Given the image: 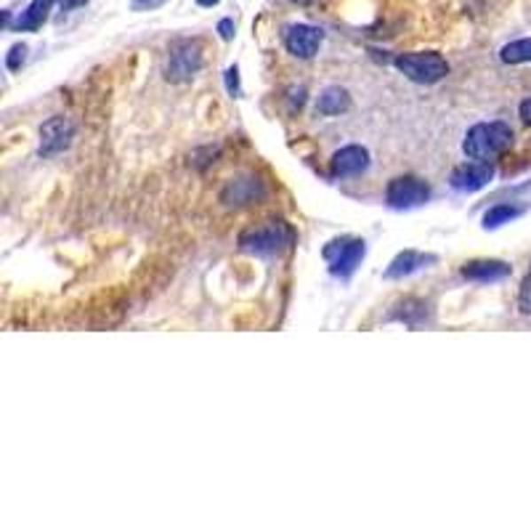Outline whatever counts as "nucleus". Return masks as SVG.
<instances>
[{
    "label": "nucleus",
    "instance_id": "obj_1",
    "mask_svg": "<svg viewBox=\"0 0 531 531\" xmlns=\"http://www.w3.org/2000/svg\"><path fill=\"white\" fill-rule=\"evenodd\" d=\"M513 144V128L503 120L495 122H479L465 133L463 141V152L468 154V160H484L492 162L495 157L505 154Z\"/></svg>",
    "mask_w": 531,
    "mask_h": 531
},
{
    "label": "nucleus",
    "instance_id": "obj_2",
    "mask_svg": "<svg viewBox=\"0 0 531 531\" xmlns=\"http://www.w3.org/2000/svg\"><path fill=\"white\" fill-rule=\"evenodd\" d=\"M295 242V231L285 221H269L263 226L239 234V247L253 255H277Z\"/></svg>",
    "mask_w": 531,
    "mask_h": 531
},
{
    "label": "nucleus",
    "instance_id": "obj_3",
    "mask_svg": "<svg viewBox=\"0 0 531 531\" xmlns=\"http://www.w3.org/2000/svg\"><path fill=\"white\" fill-rule=\"evenodd\" d=\"M396 69L410 77L412 82L420 85H433L449 74V64L441 53L436 51H415V53H402L396 56Z\"/></svg>",
    "mask_w": 531,
    "mask_h": 531
},
{
    "label": "nucleus",
    "instance_id": "obj_4",
    "mask_svg": "<svg viewBox=\"0 0 531 531\" xmlns=\"http://www.w3.org/2000/svg\"><path fill=\"white\" fill-rule=\"evenodd\" d=\"M364 253H367V245L364 239H335L324 247V261L330 263V274L332 277H340V279H348L359 263L364 261Z\"/></svg>",
    "mask_w": 531,
    "mask_h": 531
},
{
    "label": "nucleus",
    "instance_id": "obj_5",
    "mask_svg": "<svg viewBox=\"0 0 531 531\" xmlns=\"http://www.w3.org/2000/svg\"><path fill=\"white\" fill-rule=\"evenodd\" d=\"M431 199V186L418 176H399L386 189V202L396 210H412Z\"/></svg>",
    "mask_w": 531,
    "mask_h": 531
},
{
    "label": "nucleus",
    "instance_id": "obj_6",
    "mask_svg": "<svg viewBox=\"0 0 531 531\" xmlns=\"http://www.w3.org/2000/svg\"><path fill=\"white\" fill-rule=\"evenodd\" d=\"M202 64V53H199V43L191 40H178L170 48V61H168V80L170 82H186L197 74Z\"/></svg>",
    "mask_w": 531,
    "mask_h": 531
},
{
    "label": "nucleus",
    "instance_id": "obj_7",
    "mask_svg": "<svg viewBox=\"0 0 531 531\" xmlns=\"http://www.w3.org/2000/svg\"><path fill=\"white\" fill-rule=\"evenodd\" d=\"M495 178V165L492 162H484V160H471L460 168L452 170V189L457 191H479L484 186H489Z\"/></svg>",
    "mask_w": 531,
    "mask_h": 531
},
{
    "label": "nucleus",
    "instance_id": "obj_8",
    "mask_svg": "<svg viewBox=\"0 0 531 531\" xmlns=\"http://www.w3.org/2000/svg\"><path fill=\"white\" fill-rule=\"evenodd\" d=\"M322 45V29L311 24H293L285 29V48L298 59H314Z\"/></svg>",
    "mask_w": 531,
    "mask_h": 531
},
{
    "label": "nucleus",
    "instance_id": "obj_9",
    "mask_svg": "<svg viewBox=\"0 0 531 531\" xmlns=\"http://www.w3.org/2000/svg\"><path fill=\"white\" fill-rule=\"evenodd\" d=\"M74 125L66 117H51L40 128V157H53L72 144Z\"/></svg>",
    "mask_w": 531,
    "mask_h": 531
},
{
    "label": "nucleus",
    "instance_id": "obj_10",
    "mask_svg": "<svg viewBox=\"0 0 531 531\" xmlns=\"http://www.w3.org/2000/svg\"><path fill=\"white\" fill-rule=\"evenodd\" d=\"M370 165V152L359 144H351V146H343L340 152H335L332 157V173L340 176V178H348V176H359L362 170H367Z\"/></svg>",
    "mask_w": 531,
    "mask_h": 531
},
{
    "label": "nucleus",
    "instance_id": "obj_11",
    "mask_svg": "<svg viewBox=\"0 0 531 531\" xmlns=\"http://www.w3.org/2000/svg\"><path fill=\"white\" fill-rule=\"evenodd\" d=\"M428 263H436V255L418 253V250H404L394 258V263L386 271V279H404L418 274L420 269H428Z\"/></svg>",
    "mask_w": 531,
    "mask_h": 531
},
{
    "label": "nucleus",
    "instance_id": "obj_12",
    "mask_svg": "<svg viewBox=\"0 0 531 531\" xmlns=\"http://www.w3.org/2000/svg\"><path fill=\"white\" fill-rule=\"evenodd\" d=\"M463 277L471 282H500L511 277V263L505 261H471L463 266Z\"/></svg>",
    "mask_w": 531,
    "mask_h": 531
},
{
    "label": "nucleus",
    "instance_id": "obj_13",
    "mask_svg": "<svg viewBox=\"0 0 531 531\" xmlns=\"http://www.w3.org/2000/svg\"><path fill=\"white\" fill-rule=\"evenodd\" d=\"M53 3H59V0H32V3L27 5V11H21L19 19H16L11 27H13L16 32H35V29H40V27L45 24V19H48Z\"/></svg>",
    "mask_w": 531,
    "mask_h": 531
},
{
    "label": "nucleus",
    "instance_id": "obj_14",
    "mask_svg": "<svg viewBox=\"0 0 531 531\" xmlns=\"http://www.w3.org/2000/svg\"><path fill=\"white\" fill-rule=\"evenodd\" d=\"M348 106H351V96H348V90L340 88V85L324 88L322 96H319V104H316V109H319L322 114H327V117L340 114V112H346Z\"/></svg>",
    "mask_w": 531,
    "mask_h": 531
},
{
    "label": "nucleus",
    "instance_id": "obj_15",
    "mask_svg": "<svg viewBox=\"0 0 531 531\" xmlns=\"http://www.w3.org/2000/svg\"><path fill=\"white\" fill-rule=\"evenodd\" d=\"M500 59L505 64H529L531 61V37H521V40H513L508 43L503 51H500Z\"/></svg>",
    "mask_w": 531,
    "mask_h": 531
},
{
    "label": "nucleus",
    "instance_id": "obj_16",
    "mask_svg": "<svg viewBox=\"0 0 531 531\" xmlns=\"http://www.w3.org/2000/svg\"><path fill=\"white\" fill-rule=\"evenodd\" d=\"M519 215H521V207H516V205H495V207L487 210L484 226H487V229H497V226H503V223H511V221L519 218Z\"/></svg>",
    "mask_w": 531,
    "mask_h": 531
},
{
    "label": "nucleus",
    "instance_id": "obj_17",
    "mask_svg": "<svg viewBox=\"0 0 531 531\" xmlns=\"http://www.w3.org/2000/svg\"><path fill=\"white\" fill-rule=\"evenodd\" d=\"M27 61V45L24 43H19V45H13L11 48V53L5 56V66L11 69V72H16V69H21V64Z\"/></svg>",
    "mask_w": 531,
    "mask_h": 531
},
{
    "label": "nucleus",
    "instance_id": "obj_18",
    "mask_svg": "<svg viewBox=\"0 0 531 531\" xmlns=\"http://www.w3.org/2000/svg\"><path fill=\"white\" fill-rule=\"evenodd\" d=\"M519 308H521V314L531 316V271L527 274V279L519 290Z\"/></svg>",
    "mask_w": 531,
    "mask_h": 531
},
{
    "label": "nucleus",
    "instance_id": "obj_19",
    "mask_svg": "<svg viewBox=\"0 0 531 531\" xmlns=\"http://www.w3.org/2000/svg\"><path fill=\"white\" fill-rule=\"evenodd\" d=\"M226 88H229L231 96H239V69L237 66H231L226 72Z\"/></svg>",
    "mask_w": 531,
    "mask_h": 531
},
{
    "label": "nucleus",
    "instance_id": "obj_20",
    "mask_svg": "<svg viewBox=\"0 0 531 531\" xmlns=\"http://www.w3.org/2000/svg\"><path fill=\"white\" fill-rule=\"evenodd\" d=\"M218 32H221L223 40H231L234 37V19H221L218 21Z\"/></svg>",
    "mask_w": 531,
    "mask_h": 531
},
{
    "label": "nucleus",
    "instance_id": "obj_21",
    "mask_svg": "<svg viewBox=\"0 0 531 531\" xmlns=\"http://www.w3.org/2000/svg\"><path fill=\"white\" fill-rule=\"evenodd\" d=\"M165 0H130V5L136 8V11H146V8H157V5H162Z\"/></svg>",
    "mask_w": 531,
    "mask_h": 531
},
{
    "label": "nucleus",
    "instance_id": "obj_22",
    "mask_svg": "<svg viewBox=\"0 0 531 531\" xmlns=\"http://www.w3.org/2000/svg\"><path fill=\"white\" fill-rule=\"evenodd\" d=\"M519 114H521V120H524L527 125H531V96L521 101V106H519Z\"/></svg>",
    "mask_w": 531,
    "mask_h": 531
},
{
    "label": "nucleus",
    "instance_id": "obj_23",
    "mask_svg": "<svg viewBox=\"0 0 531 531\" xmlns=\"http://www.w3.org/2000/svg\"><path fill=\"white\" fill-rule=\"evenodd\" d=\"M199 5H205V8H213V5H218V0H197Z\"/></svg>",
    "mask_w": 531,
    "mask_h": 531
},
{
    "label": "nucleus",
    "instance_id": "obj_24",
    "mask_svg": "<svg viewBox=\"0 0 531 531\" xmlns=\"http://www.w3.org/2000/svg\"><path fill=\"white\" fill-rule=\"evenodd\" d=\"M298 3H311V0H298Z\"/></svg>",
    "mask_w": 531,
    "mask_h": 531
}]
</instances>
